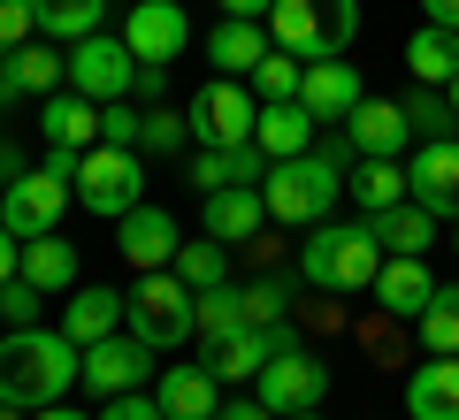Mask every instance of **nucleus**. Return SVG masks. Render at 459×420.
<instances>
[{
	"label": "nucleus",
	"mask_w": 459,
	"mask_h": 420,
	"mask_svg": "<svg viewBox=\"0 0 459 420\" xmlns=\"http://www.w3.org/2000/svg\"><path fill=\"white\" fill-rule=\"evenodd\" d=\"M77 382H84V352L62 329L31 321V329H8V337H0V405L47 413V405H62Z\"/></svg>",
	"instance_id": "1"
},
{
	"label": "nucleus",
	"mask_w": 459,
	"mask_h": 420,
	"mask_svg": "<svg viewBox=\"0 0 459 420\" xmlns=\"http://www.w3.org/2000/svg\"><path fill=\"white\" fill-rule=\"evenodd\" d=\"M437 298H452V306H459V283H444V291H437Z\"/></svg>",
	"instance_id": "51"
},
{
	"label": "nucleus",
	"mask_w": 459,
	"mask_h": 420,
	"mask_svg": "<svg viewBox=\"0 0 459 420\" xmlns=\"http://www.w3.org/2000/svg\"><path fill=\"white\" fill-rule=\"evenodd\" d=\"M8 69H16V84H23V92H39V99H47V92H62V84H69V54L39 47V39H31V47H16V54H8Z\"/></svg>",
	"instance_id": "32"
},
{
	"label": "nucleus",
	"mask_w": 459,
	"mask_h": 420,
	"mask_svg": "<svg viewBox=\"0 0 459 420\" xmlns=\"http://www.w3.org/2000/svg\"><path fill=\"white\" fill-rule=\"evenodd\" d=\"M268 47H276L268 23H246V16H222V23L207 31V62L222 69V77H253V69L268 62Z\"/></svg>",
	"instance_id": "23"
},
{
	"label": "nucleus",
	"mask_w": 459,
	"mask_h": 420,
	"mask_svg": "<svg viewBox=\"0 0 459 420\" xmlns=\"http://www.w3.org/2000/svg\"><path fill=\"white\" fill-rule=\"evenodd\" d=\"M283 313H291V291H283L276 275H261V283H246V321H253V329L283 321Z\"/></svg>",
	"instance_id": "37"
},
{
	"label": "nucleus",
	"mask_w": 459,
	"mask_h": 420,
	"mask_svg": "<svg viewBox=\"0 0 459 420\" xmlns=\"http://www.w3.org/2000/svg\"><path fill=\"white\" fill-rule=\"evenodd\" d=\"M344 138H352L360 161H398V153L413 146V123H406L398 99H360V107L344 115Z\"/></svg>",
	"instance_id": "16"
},
{
	"label": "nucleus",
	"mask_w": 459,
	"mask_h": 420,
	"mask_svg": "<svg viewBox=\"0 0 459 420\" xmlns=\"http://www.w3.org/2000/svg\"><path fill=\"white\" fill-rule=\"evenodd\" d=\"M77 161H84V153H69V146H47V168L69 184V192H77Z\"/></svg>",
	"instance_id": "45"
},
{
	"label": "nucleus",
	"mask_w": 459,
	"mask_h": 420,
	"mask_svg": "<svg viewBox=\"0 0 459 420\" xmlns=\"http://www.w3.org/2000/svg\"><path fill=\"white\" fill-rule=\"evenodd\" d=\"M253 84H261V99H299V84H307V62L283 47H268V62L253 69Z\"/></svg>",
	"instance_id": "36"
},
{
	"label": "nucleus",
	"mask_w": 459,
	"mask_h": 420,
	"mask_svg": "<svg viewBox=\"0 0 459 420\" xmlns=\"http://www.w3.org/2000/svg\"><path fill=\"white\" fill-rule=\"evenodd\" d=\"M131 84H138V54L123 47V39H108V31H92V39H77L69 47V92H84V99H131Z\"/></svg>",
	"instance_id": "8"
},
{
	"label": "nucleus",
	"mask_w": 459,
	"mask_h": 420,
	"mask_svg": "<svg viewBox=\"0 0 459 420\" xmlns=\"http://www.w3.org/2000/svg\"><path fill=\"white\" fill-rule=\"evenodd\" d=\"M261 199H268V222L314 229V222H329V207L344 199V168L329 161L322 146H314V153H291V161H268Z\"/></svg>",
	"instance_id": "4"
},
{
	"label": "nucleus",
	"mask_w": 459,
	"mask_h": 420,
	"mask_svg": "<svg viewBox=\"0 0 459 420\" xmlns=\"http://www.w3.org/2000/svg\"><path fill=\"white\" fill-rule=\"evenodd\" d=\"M368 229H376V244H383V253H429V244H437V214H429V207H413V199H398V207L368 214Z\"/></svg>",
	"instance_id": "27"
},
{
	"label": "nucleus",
	"mask_w": 459,
	"mask_h": 420,
	"mask_svg": "<svg viewBox=\"0 0 459 420\" xmlns=\"http://www.w3.org/2000/svg\"><path fill=\"white\" fill-rule=\"evenodd\" d=\"M153 398H161L169 420H214V413H222V382H214V367H161Z\"/></svg>",
	"instance_id": "22"
},
{
	"label": "nucleus",
	"mask_w": 459,
	"mask_h": 420,
	"mask_svg": "<svg viewBox=\"0 0 459 420\" xmlns=\"http://www.w3.org/2000/svg\"><path fill=\"white\" fill-rule=\"evenodd\" d=\"M199 222H207V237H222V244H253L261 222H268V199L253 192V184H230V192L199 199Z\"/></svg>",
	"instance_id": "19"
},
{
	"label": "nucleus",
	"mask_w": 459,
	"mask_h": 420,
	"mask_svg": "<svg viewBox=\"0 0 459 420\" xmlns=\"http://www.w3.org/2000/svg\"><path fill=\"white\" fill-rule=\"evenodd\" d=\"M376 306L391 313V321H421L429 306H437V275H429L421 253H391L376 275Z\"/></svg>",
	"instance_id": "17"
},
{
	"label": "nucleus",
	"mask_w": 459,
	"mask_h": 420,
	"mask_svg": "<svg viewBox=\"0 0 459 420\" xmlns=\"http://www.w3.org/2000/svg\"><path fill=\"white\" fill-rule=\"evenodd\" d=\"M276 352H299V329H291V321L238 329V337L207 344V367H214V382H261V367H268Z\"/></svg>",
	"instance_id": "12"
},
{
	"label": "nucleus",
	"mask_w": 459,
	"mask_h": 420,
	"mask_svg": "<svg viewBox=\"0 0 459 420\" xmlns=\"http://www.w3.org/2000/svg\"><path fill=\"white\" fill-rule=\"evenodd\" d=\"M123 329L146 337L153 352H177L184 337H199V291L177 268H146L131 291H123Z\"/></svg>",
	"instance_id": "3"
},
{
	"label": "nucleus",
	"mask_w": 459,
	"mask_h": 420,
	"mask_svg": "<svg viewBox=\"0 0 459 420\" xmlns=\"http://www.w3.org/2000/svg\"><path fill=\"white\" fill-rule=\"evenodd\" d=\"M368 99L360 69L352 62H307V84H299V107L314 115V123H344V115Z\"/></svg>",
	"instance_id": "18"
},
{
	"label": "nucleus",
	"mask_w": 459,
	"mask_h": 420,
	"mask_svg": "<svg viewBox=\"0 0 459 420\" xmlns=\"http://www.w3.org/2000/svg\"><path fill=\"white\" fill-rule=\"evenodd\" d=\"M283 420H322V405H314V413H283Z\"/></svg>",
	"instance_id": "52"
},
{
	"label": "nucleus",
	"mask_w": 459,
	"mask_h": 420,
	"mask_svg": "<svg viewBox=\"0 0 459 420\" xmlns=\"http://www.w3.org/2000/svg\"><path fill=\"white\" fill-rule=\"evenodd\" d=\"M169 268H177L192 291H214V283H230V244L222 237H192V244H177Z\"/></svg>",
	"instance_id": "31"
},
{
	"label": "nucleus",
	"mask_w": 459,
	"mask_h": 420,
	"mask_svg": "<svg viewBox=\"0 0 459 420\" xmlns=\"http://www.w3.org/2000/svg\"><path fill=\"white\" fill-rule=\"evenodd\" d=\"M100 420H169L161 398H146V390H123V398H100Z\"/></svg>",
	"instance_id": "43"
},
{
	"label": "nucleus",
	"mask_w": 459,
	"mask_h": 420,
	"mask_svg": "<svg viewBox=\"0 0 459 420\" xmlns=\"http://www.w3.org/2000/svg\"><path fill=\"white\" fill-rule=\"evenodd\" d=\"M360 31V0H276L268 8V39L299 62H337Z\"/></svg>",
	"instance_id": "5"
},
{
	"label": "nucleus",
	"mask_w": 459,
	"mask_h": 420,
	"mask_svg": "<svg viewBox=\"0 0 459 420\" xmlns=\"http://www.w3.org/2000/svg\"><path fill=\"white\" fill-rule=\"evenodd\" d=\"M177 214L169 207H153V199H138L131 214H123V222H115V253L131 260V275H146V268H169V260H177Z\"/></svg>",
	"instance_id": "14"
},
{
	"label": "nucleus",
	"mask_w": 459,
	"mask_h": 420,
	"mask_svg": "<svg viewBox=\"0 0 459 420\" xmlns=\"http://www.w3.org/2000/svg\"><path fill=\"white\" fill-rule=\"evenodd\" d=\"M398 107H406V123H413L421 146H429V138H452V123H459V115H452V92H437V84H413Z\"/></svg>",
	"instance_id": "33"
},
{
	"label": "nucleus",
	"mask_w": 459,
	"mask_h": 420,
	"mask_svg": "<svg viewBox=\"0 0 459 420\" xmlns=\"http://www.w3.org/2000/svg\"><path fill=\"white\" fill-rule=\"evenodd\" d=\"M39 306H47V291H39L31 275H16V283H0V313H8V329H31Z\"/></svg>",
	"instance_id": "38"
},
{
	"label": "nucleus",
	"mask_w": 459,
	"mask_h": 420,
	"mask_svg": "<svg viewBox=\"0 0 459 420\" xmlns=\"http://www.w3.org/2000/svg\"><path fill=\"white\" fill-rule=\"evenodd\" d=\"M268 8L276 0H222V16H246V23H268Z\"/></svg>",
	"instance_id": "47"
},
{
	"label": "nucleus",
	"mask_w": 459,
	"mask_h": 420,
	"mask_svg": "<svg viewBox=\"0 0 459 420\" xmlns=\"http://www.w3.org/2000/svg\"><path fill=\"white\" fill-rule=\"evenodd\" d=\"M39 39V8L31 0H0V54H16Z\"/></svg>",
	"instance_id": "39"
},
{
	"label": "nucleus",
	"mask_w": 459,
	"mask_h": 420,
	"mask_svg": "<svg viewBox=\"0 0 459 420\" xmlns=\"http://www.w3.org/2000/svg\"><path fill=\"white\" fill-rule=\"evenodd\" d=\"M444 92H452V115H459V77H452V84H444Z\"/></svg>",
	"instance_id": "53"
},
{
	"label": "nucleus",
	"mask_w": 459,
	"mask_h": 420,
	"mask_svg": "<svg viewBox=\"0 0 459 420\" xmlns=\"http://www.w3.org/2000/svg\"><path fill=\"white\" fill-rule=\"evenodd\" d=\"M62 207H69V184L54 176V168H23V176L8 184V192H0V222L16 229L23 244H31V237H54Z\"/></svg>",
	"instance_id": "9"
},
{
	"label": "nucleus",
	"mask_w": 459,
	"mask_h": 420,
	"mask_svg": "<svg viewBox=\"0 0 459 420\" xmlns=\"http://www.w3.org/2000/svg\"><path fill=\"white\" fill-rule=\"evenodd\" d=\"M31 8H39V31H47V39H69V47L92 39L100 16H108V0H31Z\"/></svg>",
	"instance_id": "30"
},
{
	"label": "nucleus",
	"mask_w": 459,
	"mask_h": 420,
	"mask_svg": "<svg viewBox=\"0 0 459 420\" xmlns=\"http://www.w3.org/2000/svg\"><path fill=\"white\" fill-rule=\"evenodd\" d=\"M192 184H199V199H207V192H230V146H199V153H192Z\"/></svg>",
	"instance_id": "42"
},
{
	"label": "nucleus",
	"mask_w": 459,
	"mask_h": 420,
	"mask_svg": "<svg viewBox=\"0 0 459 420\" xmlns=\"http://www.w3.org/2000/svg\"><path fill=\"white\" fill-rule=\"evenodd\" d=\"M406 413L413 420H459V352H429V367L406 374Z\"/></svg>",
	"instance_id": "20"
},
{
	"label": "nucleus",
	"mask_w": 459,
	"mask_h": 420,
	"mask_svg": "<svg viewBox=\"0 0 459 420\" xmlns=\"http://www.w3.org/2000/svg\"><path fill=\"white\" fill-rule=\"evenodd\" d=\"M299 275H307L314 291H376V275H383V244L368 222H314L307 244H299Z\"/></svg>",
	"instance_id": "2"
},
{
	"label": "nucleus",
	"mask_w": 459,
	"mask_h": 420,
	"mask_svg": "<svg viewBox=\"0 0 459 420\" xmlns=\"http://www.w3.org/2000/svg\"><path fill=\"white\" fill-rule=\"evenodd\" d=\"M123 329V291H108V283H77V298L62 306V337L77 344H100V337H115Z\"/></svg>",
	"instance_id": "24"
},
{
	"label": "nucleus",
	"mask_w": 459,
	"mask_h": 420,
	"mask_svg": "<svg viewBox=\"0 0 459 420\" xmlns=\"http://www.w3.org/2000/svg\"><path fill=\"white\" fill-rule=\"evenodd\" d=\"M31 420H100V413H69V405H47V413H31Z\"/></svg>",
	"instance_id": "49"
},
{
	"label": "nucleus",
	"mask_w": 459,
	"mask_h": 420,
	"mask_svg": "<svg viewBox=\"0 0 459 420\" xmlns=\"http://www.w3.org/2000/svg\"><path fill=\"white\" fill-rule=\"evenodd\" d=\"M0 420H31V413H16V405H0Z\"/></svg>",
	"instance_id": "50"
},
{
	"label": "nucleus",
	"mask_w": 459,
	"mask_h": 420,
	"mask_svg": "<svg viewBox=\"0 0 459 420\" xmlns=\"http://www.w3.org/2000/svg\"><path fill=\"white\" fill-rule=\"evenodd\" d=\"M214 420H276V413H268L261 398H230V405H222V413H214Z\"/></svg>",
	"instance_id": "46"
},
{
	"label": "nucleus",
	"mask_w": 459,
	"mask_h": 420,
	"mask_svg": "<svg viewBox=\"0 0 459 420\" xmlns=\"http://www.w3.org/2000/svg\"><path fill=\"white\" fill-rule=\"evenodd\" d=\"M123 47L138 54V62H177L184 47H192V16H184L177 0H138L131 8V23H123Z\"/></svg>",
	"instance_id": "15"
},
{
	"label": "nucleus",
	"mask_w": 459,
	"mask_h": 420,
	"mask_svg": "<svg viewBox=\"0 0 459 420\" xmlns=\"http://www.w3.org/2000/svg\"><path fill=\"white\" fill-rule=\"evenodd\" d=\"M138 184H146L138 146H92V153L77 161V207H84V214H108V222H123V214L138 207Z\"/></svg>",
	"instance_id": "6"
},
{
	"label": "nucleus",
	"mask_w": 459,
	"mask_h": 420,
	"mask_svg": "<svg viewBox=\"0 0 459 420\" xmlns=\"http://www.w3.org/2000/svg\"><path fill=\"white\" fill-rule=\"evenodd\" d=\"M138 123H146V115H138L131 99H108V107H100V146H138Z\"/></svg>",
	"instance_id": "40"
},
{
	"label": "nucleus",
	"mask_w": 459,
	"mask_h": 420,
	"mask_svg": "<svg viewBox=\"0 0 459 420\" xmlns=\"http://www.w3.org/2000/svg\"><path fill=\"white\" fill-rule=\"evenodd\" d=\"M184 146H192V115L146 107V123H138V153H184Z\"/></svg>",
	"instance_id": "35"
},
{
	"label": "nucleus",
	"mask_w": 459,
	"mask_h": 420,
	"mask_svg": "<svg viewBox=\"0 0 459 420\" xmlns=\"http://www.w3.org/2000/svg\"><path fill=\"white\" fill-rule=\"evenodd\" d=\"M23 275H31L39 291H69V283H77V244H62V237H31L23 244Z\"/></svg>",
	"instance_id": "29"
},
{
	"label": "nucleus",
	"mask_w": 459,
	"mask_h": 420,
	"mask_svg": "<svg viewBox=\"0 0 459 420\" xmlns=\"http://www.w3.org/2000/svg\"><path fill=\"white\" fill-rule=\"evenodd\" d=\"M238 329H253V321H246V291H230V283L199 291V337L222 344V337H238Z\"/></svg>",
	"instance_id": "34"
},
{
	"label": "nucleus",
	"mask_w": 459,
	"mask_h": 420,
	"mask_svg": "<svg viewBox=\"0 0 459 420\" xmlns=\"http://www.w3.org/2000/svg\"><path fill=\"white\" fill-rule=\"evenodd\" d=\"M16 275H23V237L0 222V283H16Z\"/></svg>",
	"instance_id": "44"
},
{
	"label": "nucleus",
	"mask_w": 459,
	"mask_h": 420,
	"mask_svg": "<svg viewBox=\"0 0 459 420\" xmlns=\"http://www.w3.org/2000/svg\"><path fill=\"white\" fill-rule=\"evenodd\" d=\"M406 199L429 207L437 222H459V138H429L406 161Z\"/></svg>",
	"instance_id": "10"
},
{
	"label": "nucleus",
	"mask_w": 459,
	"mask_h": 420,
	"mask_svg": "<svg viewBox=\"0 0 459 420\" xmlns=\"http://www.w3.org/2000/svg\"><path fill=\"white\" fill-rule=\"evenodd\" d=\"M184 115H192V138H199V146H253V130H261V99H253L238 77L199 84V99Z\"/></svg>",
	"instance_id": "7"
},
{
	"label": "nucleus",
	"mask_w": 459,
	"mask_h": 420,
	"mask_svg": "<svg viewBox=\"0 0 459 420\" xmlns=\"http://www.w3.org/2000/svg\"><path fill=\"white\" fill-rule=\"evenodd\" d=\"M253 146L268 161H291V153H314V115L299 99H261V130H253Z\"/></svg>",
	"instance_id": "25"
},
{
	"label": "nucleus",
	"mask_w": 459,
	"mask_h": 420,
	"mask_svg": "<svg viewBox=\"0 0 459 420\" xmlns=\"http://www.w3.org/2000/svg\"><path fill=\"white\" fill-rule=\"evenodd\" d=\"M421 16L444 23V31H459V0H421Z\"/></svg>",
	"instance_id": "48"
},
{
	"label": "nucleus",
	"mask_w": 459,
	"mask_h": 420,
	"mask_svg": "<svg viewBox=\"0 0 459 420\" xmlns=\"http://www.w3.org/2000/svg\"><path fill=\"white\" fill-rule=\"evenodd\" d=\"M421 344L429 352H459V306L452 298H437V306L421 313Z\"/></svg>",
	"instance_id": "41"
},
{
	"label": "nucleus",
	"mask_w": 459,
	"mask_h": 420,
	"mask_svg": "<svg viewBox=\"0 0 459 420\" xmlns=\"http://www.w3.org/2000/svg\"><path fill=\"white\" fill-rule=\"evenodd\" d=\"M344 192L360 199V214H383L406 199V161H360L352 176H344Z\"/></svg>",
	"instance_id": "28"
},
{
	"label": "nucleus",
	"mask_w": 459,
	"mask_h": 420,
	"mask_svg": "<svg viewBox=\"0 0 459 420\" xmlns=\"http://www.w3.org/2000/svg\"><path fill=\"white\" fill-rule=\"evenodd\" d=\"M146 374H153V344L131 337V329L84 344V390H92V398H123V390H138Z\"/></svg>",
	"instance_id": "11"
},
{
	"label": "nucleus",
	"mask_w": 459,
	"mask_h": 420,
	"mask_svg": "<svg viewBox=\"0 0 459 420\" xmlns=\"http://www.w3.org/2000/svg\"><path fill=\"white\" fill-rule=\"evenodd\" d=\"M322 398H329V367H322V359L276 352V359L261 367V405H268L276 420H283V413H314Z\"/></svg>",
	"instance_id": "13"
},
{
	"label": "nucleus",
	"mask_w": 459,
	"mask_h": 420,
	"mask_svg": "<svg viewBox=\"0 0 459 420\" xmlns=\"http://www.w3.org/2000/svg\"><path fill=\"white\" fill-rule=\"evenodd\" d=\"M39 130H47V146H69V153H92L100 146V99L84 92H47V107H39Z\"/></svg>",
	"instance_id": "21"
},
{
	"label": "nucleus",
	"mask_w": 459,
	"mask_h": 420,
	"mask_svg": "<svg viewBox=\"0 0 459 420\" xmlns=\"http://www.w3.org/2000/svg\"><path fill=\"white\" fill-rule=\"evenodd\" d=\"M452 253H459V222H452Z\"/></svg>",
	"instance_id": "54"
},
{
	"label": "nucleus",
	"mask_w": 459,
	"mask_h": 420,
	"mask_svg": "<svg viewBox=\"0 0 459 420\" xmlns=\"http://www.w3.org/2000/svg\"><path fill=\"white\" fill-rule=\"evenodd\" d=\"M406 69H413V84H452L459 77V31H444V23H421V31L406 39Z\"/></svg>",
	"instance_id": "26"
}]
</instances>
